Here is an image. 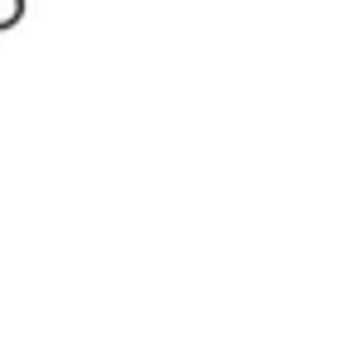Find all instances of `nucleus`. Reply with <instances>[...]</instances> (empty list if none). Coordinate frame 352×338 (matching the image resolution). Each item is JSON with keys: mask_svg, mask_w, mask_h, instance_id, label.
Listing matches in <instances>:
<instances>
[{"mask_svg": "<svg viewBox=\"0 0 352 338\" xmlns=\"http://www.w3.org/2000/svg\"><path fill=\"white\" fill-rule=\"evenodd\" d=\"M25 15V0H0V30H15Z\"/></svg>", "mask_w": 352, "mask_h": 338, "instance_id": "nucleus-1", "label": "nucleus"}]
</instances>
